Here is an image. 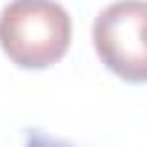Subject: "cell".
Masks as SVG:
<instances>
[{"instance_id": "2", "label": "cell", "mask_w": 147, "mask_h": 147, "mask_svg": "<svg viewBox=\"0 0 147 147\" xmlns=\"http://www.w3.org/2000/svg\"><path fill=\"white\" fill-rule=\"evenodd\" d=\"M147 3L115 0L92 23V43L101 63L130 84L147 78Z\"/></svg>"}, {"instance_id": "1", "label": "cell", "mask_w": 147, "mask_h": 147, "mask_svg": "<svg viewBox=\"0 0 147 147\" xmlns=\"http://www.w3.org/2000/svg\"><path fill=\"white\" fill-rule=\"evenodd\" d=\"M72 40V20L55 0H12L0 12V49L20 69L58 63Z\"/></svg>"}, {"instance_id": "3", "label": "cell", "mask_w": 147, "mask_h": 147, "mask_svg": "<svg viewBox=\"0 0 147 147\" xmlns=\"http://www.w3.org/2000/svg\"><path fill=\"white\" fill-rule=\"evenodd\" d=\"M23 147H78L66 138H58V136H49L43 130H29L23 136Z\"/></svg>"}]
</instances>
